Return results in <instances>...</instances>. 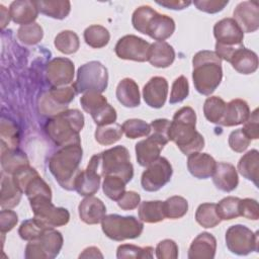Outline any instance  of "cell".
<instances>
[{"label": "cell", "mask_w": 259, "mask_h": 259, "mask_svg": "<svg viewBox=\"0 0 259 259\" xmlns=\"http://www.w3.org/2000/svg\"><path fill=\"white\" fill-rule=\"evenodd\" d=\"M163 202H164L165 217L168 219H172V220L180 219L183 215H185L188 210V202L182 196L174 195L167 198Z\"/></svg>", "instance_id": "7bdbcfd3"}, {"label": "cell", "mask_w": 259, "mask_h": 259, "mask_svg": "<svg viewBox=\"0 0 259 259\" xmlns=\"http://www.w3.org/2000/svg\"><path fill=\"white\" fill-rule=\"evenodd\" d=\"M85 42L94 49H100L105 47L109 39L110 34L109 31L102 25L93 24L88 26L83 33Z\"/></svg>", "instance_id": "8d00e7d4"}, {"label": "cell", "mask_w": 259, "mask_h": 259, "mask_svg": "<svg viewBox=\"0 0 259 259\" xmlns=\"http://www.w3.org/2000/svg\"><path fill=\"white\" fill-rule=\"evenodd\" d=\"M74 63L68 58H55L51 60L46 68L48 81L53 87L69 85L74 78Z\"/></svg>", "instance_id": "e0dca14e"}, {"label": "cell", "mask_w": 259, "mask_h": 259, "mask_svg": "<svg viewBox=\"0 0 259 259\" xmlns=\"http://www.w3.org/2000/svg\"><path fill=\"white\" fill-rule=\"evenodd\" d=\"M100 165V155L95 154L91 157L86 169L81 170L76 181L75 190L82 196L95 194L100 186L101 175L97 172Z\"/></svg>", "instance_id": "2e32d148"}, {"label": "cell", "mask_w": 259, "mask_h": 259, "mask_svg": "<svg viewBox=\"0 0 259 259\" xmlns=\"http://www.w3.org/2000/svg\"><path fill=\"white\" fill-rule=\"evenodd\" d=\"M155 12L156 10H154L151 6H148V5H143L138 7L132 15V24L134 28L144 34L146 26L150 18L154 15Z\"/></svg>", "instance_id": "681fc988"}, {"label": "cell", "mask_w": 259, "mask_h": 259, "mask_svg": "<svg viewBox=\"0 0 259 259\" xmlns=\"http://www.w3.org/2000/svg\"><path fill=\"white\" fill-rule=\"evenodd\" d=\"M77 94L73 85L52 87L38 99V111L49 118L56 116L68 109L69 104Z\"/></svg>", "instance_id": "ba28073f"}, {"label": "cell", "mask_w": 259, "mask_h": 259, "mask_svg": "<svg viewBox=\"0 0 259 259\" xmlns=\"http://www.w3.org/2000/svg\"><path fill=\"white\" fill-rule=\"evenodd\" d=\"M26 164H29L28 159L19 149L1 148V166L8 175H12L16 169Z\"/></svg>", "instance_id": "836d02e7"}, {"label": "cell", "mask_w": 259, "mask_h": 259, "mask_svg": "<svg viewBox=\"0 0 259 259\" xmlns=\"http://www.w3.org/2000/svg\"><path fill=\"white\" fill-rule=\"evenodd\" d=\"M169 139L157 133H150L147 139L136 144V157L138 163L147 167L160 157L163 148L168 144Z\"/></svg>", "instance_id": "9a60e30c"}, {"label": "cell", "mask_w": 259, "mask_h": 259, "mask_svg": "<svg viewBox=\"0 0 259 259\" xmlns=\"http://www.w3.org/2000/svg\"><path fill=\"white\" fill-rule=\"evenodd\" d=\"M175 30V22L174 20L165 14H160L157 11L150 18L145 33L149 35L151 38L157 41H164L169 38Z\"/></svg>", "instance_id": "44dd1931"}, {"label": "cell", "mask_w": 259, "mask_h": 259, "mask_svg": "<svg viewBox=\"0 0 259 259\" xmlns=\"http://www.w3.org/2000/svg\"><path fill=\"white\" fill-rule=\"evenodd\" d=\"M38 11L48 17L55 19H64L66 18L71 10L70 1L64 0H55V1H36Z\"/></svg>", "instance_id": "e575fe53"}, {"label": "cell", "mask_w": 259, "mask_h": 259, "mask_svg": "<svg viewBox=\"0 0 259 259\" xmlns=\"http://www.w3.org/2000/svg\"><path fill=\"white\" fill-rule=\"evenodd\" d=\"M36 1L17 0L13 1L9 6V14L13 22L26 25L34 22L38 15Z\"/></svg>", "instance_id": "4316f807"}, {"label": "cell", "mask_w": 259, "mask_h": 259, "mask_svg": "<svg viewBox=\"0 0 259 259\" xmlns=\"http://www.w3.org/2000/svg\"><path fill=\"white\" fill-rule=\"evenodd\" d=\"M54 45L61 53L65 55H71L78 51L80 47V40L74 31L63 30L55 37Z\"/></svg>", "instance_id": "f35d334b"}, {"label": "cell", "mask_w": 259, "mask_h": 259, "mask_svg": "<svg viewBox=\"0 0 259 259\" xmlns=\"http://www.w3.org/2000/svg\"><path fill=\"white\" fill-rule=\"evenodd\" d=\"M172 173L170 162L165 157H159L143 172L141 177L143 189L149 192L158 191L170 181Z\"/></svg>", "instance_id": "4fadbf2b"}, {"label": "cell", "mask_w": 259, "mask_h": 259, "mask_svg": "<svg viewBox=\"0 0 259 259\" xmlns=\"http://www.w3.org/2000/svg\"><path fill=\"white\" fill-rule=\"evenodd\" d=\"M226 102L219 96L207 97L203 104V113L205 118L211 123L219 124L224 112H225Z\"/></svg>", "instance_id": "ab89813d"}, {"label": "cell", "mask_w": 259, "mask_h": 259, "mask_svg": "<svg viewBox=\"0 0 259 259\" xmlns=\"http://www.w3.org/2000/svg\"><path fill=\"white\" fill-rule=\"evenodd\" d=\"M108 84L107 69L98 61L88 62L77 71V80L73 86L77 93H86L90 91L102 93L106 90Z\"/></svg>", "instance_id": "52a82bcc"}, {"label": "cell", "mask_w": 259, "mask_h": 259, "mask_svg": "<svg viewBox=\"0 0 259 259\" xmlns=\"http://www.w3.org/2000/svg\"><path fill=\"white\" fill-rule=\"evenodd\" d=\"M0 10H1V27L3 29L9 23V20L11 17L9 14V10H7L3 5H0Z\"/></svg>", "instance_id": "6125c7cd"}, {"label": "cell", "mask_w": 259, "mask_h": 259, "mask_svg": "<svg viewBox=\"0 0 259 259\" xmlns=\"http://www.w3.org/2000/svg\"><path fill=\"white\" fill-rule=\"evenodd\" d=\"M239 173L247 180L258 186L259 178V152L255 149L248 151L238 162Z\"/></svg>", "instance_id": "4dcf8cb0"}, {"label": "cell", "mask_w": 259, "mask_h": 259, "mask_svg": "<svg viewBox=\"0 0 259 259\" xmlns=\"http://www.w3.org/2000/svg\"><path fill=\"white\" fill-rule=\"evenodd\" d=\"M125 184L126 182L119 176L106 175L104 176L102 189L109 199L117 201L125 192Z\"/></svg>", "instance_id": "b9f144b4"}, {"label": "cell", "mask_w": 259, "mask_h": 259, "mask_svg": "<svg viewBox=\"0 0 259 259\" xmlns=\"http://www.w3.org/2000/svg\"><path fill=\"white\" fill-rule=\"evenodd\" d=\"M150 46L151 44L144 38L134 34H127L117 40L114 51L119 59L146 62L148 61Z\"/></svg>", "instance_id": "5bb4252c"}, {"label": "cell", "mask_w": 259, "mask_h": 259, "mask_svg": "<svg viewBox=\"0 0 259 259\" xmlns=\"http://www.w3.org/2000/svg\"><path fill=\"white\" fill-rule=\"evenodd\" d=\"M1 148L17 149L19 144L18 127L11 120L2 117L1 119Z\"/></svg>", "instance_id": "60d3db41"}, {"label": "cell", "mask_w": 259, "mask_h": 259, "mask_svg": "<svg viewBox=\"0 0 259 259\" xmlns=\"http://www.w3.org/2000/svg\"><path fill=\"white\" fill-rule=\"evenodd\" d=\"M156 3L160 6L166 7L172 10H182L188 7L191 2L190 1H183V0H167V1H156Z\"/></svg>", "instance_id": "91938a15"}, {"label": "cell", "mask_w": 259, "mask_h": 259, "mask_svg": "<svg viewBox=\"0 0 259 259\" xmlns=\"http://www.w3.org/2000/svg\"><path fill=\"white\" fill-rule=\"evenodd\" d=\"M101 229L107 238L120 242L140 237L144 230V224L134 215L123 217L112 213L103 218Z\"/></svg>", "instance_id": "8992f818"}, {"label": "cell", "mask_w": 259, "mask_h": 259, "mask_svg": "<svg viewBox=\"0 0 259 259\" xmlns=\"http://www.w3.org/2000/svg\"><path fill=\"white\" fill-rule=\"evenodd\" d=\"M234 20L243 32H254L259 28V6L255 1L240 2L233 12Z\"/></svg>", "instance_id": "ac0fdd59"}, {"label": "cell", "mask_w": 259, "mask_h": 259, "mask_svg": "<svg viewBox=\"0 0 259 259\" xmlns=\"http://www.w3.org/2000/svg\"><path fill=\"white\" fill-rule=\"evenodd\" d=\"M138 214L139 219L144 223H159L166 218L164 212V202L161 200L143 201L139 205Z\"/></svg>", "instance_id": "d6a6232c"}, {"label": "cell", "mask_w": 259, "mask_h": 259, "mask_svg": "<svg viewBox=\"0 0 259 259\" xmlns=\"http://www.w3.org/2000/svg\"><path fill=\"white\" fill-rule=\"evenodd\" d=\"M211 177L215 187L224 192H231L235 190L239 184L237 169L230 163H217Z\"/></svg>", "instance_id": "7402d4cb"}, {"label": "cell", "mask_w": 259, "mask_h": 259, "mask_svg": "<svg viewBox=\"0 0 259 259\" xmlns=\"http://www.w3.org/2000/svg\"><path fill=\"white\" fill-rule=\"evenodd\" d=\"M84 126V116L78 109L66 111L49 118L45 130L49 138L59 147L81 144L79 133Z\"/></svg>", "instance_id": "277c9868"}, {"label": "cell", "mask_w": 259, "mask_h": 259, "mask_svg": "<svg viewBox=\"0 0 259 259\" xmlns=\"http://www.w3.org/2000/svg\"><path fill=\"white\" fill-rule=\"evenodd\" d=\"M259 116H258V108L254 109L253 112L250 113L248 119L244 122L242 131L250 140H257L259 138Z\"/></svg>", "instance_id": "9f6ffc18"}, {"label": "cell", "mask_w": 259, "mask_h": 259, "mask_svg": "<svg viewBox=\"0 0 259 259\" xmlns=\"http://www.w3.org/2000/svg\"><path fill=\"white\" fill-rule=\"evenodd\" d=\"M195 221L201 227L206 229L218 226L222 220L218 213L217 204L210 202L199 204L195 211Z\"/></svg>", "instance_id": "d590c367"}, {"label": "cell", "mask_w": 259, "mask_h": 259, "mask_svg": "<svg viewBox=\"0 0 259 259\" xmlns=\"http://www.w3.org/2000/svg\"><path fill=\"white\" fill-rule=\"evenodd\" d=\"M34 218L50 228L61 227L68 224L69 211L64 207H57L52 202V196H38L29 200Z\"/></svg>", "instance_id": "7c38bea8"}, {"label": "cell", "mask_w": 259, "mask_h": 259, "mask_svg": "<svg viewBox=\"0 0 259 259\" xmlns=\"http://www.w3.org/2000/svg\"><path fill=\"white\" fill-rule=\"evenodd\" d=\"M226 245L230 252L245 256L258 251V232L253 233L244 225H234L226 232Z\"/></svg>", "instance_id": "8fae6325"}, {"label": "cell", "mask_w": 259, "mask_h": 259, "mask_svg": "<svg viewBox=\"0 0 259 259\" xmlns=\"http://www.w3.org/2000/svg\"><path fill=\"white\" fill-rule=\"evenodd\" d=\"M122 134L123 132H122L121 125H119L116 122H113V123L97 126L94 133V137L98 144L103 146H108L120 140V138L122 137Z\"/></svg>", "instance_id": "74e56055"}, {"label": "cell", "mask_w": 259, "mask_h": 259, "mask_svg": "<svg viewBox=\"0 0 259 259\" xmlns=\"http://www.w3.org/2000/svg\"><path fill=\"white\" fill-rule=\"evenodd\" d=\"M48 228L50 227L46 226L39 220L33 218L21 223L18 229V234L21 239L25 241H32L37 239Z\"/></svg>", "instance_id": "ee69618b"}, {"label": "cell", "mask_w": 259, "mask_h": 259, "mask_svg": "<svg viewBox=\"0 0 259 259\" xmlns=\"http://www.w3.org/2000/svg\"><path fill=\"white\" fill-rule=\"evenodd\" d=\"M81 144H73L55 152L49 160V169L60 186L66 190H75V181L81 172Z\"/></svg>", "instance_id": "7a4b0ae2"}, {"label": "cell", "mask_w": 259, "mask_h": 259, "mask_svg": "<svg viewBox=\"0 0 259 259\" xmlns=\"http://www.w3.org/2000/svg\"><path fill=\"white\" fill-rule=\"evenodd\" d=\"M213 35L217 42L226 46L243 44L244 32L233 18H223L213 26Z\"/></svg>", "instance_id": "ffe728a7"}, {"label": "cell", "mask_w": 259, "mask_h": 259, "mask_svg": "<svg viewBox=\"0 0 259 259\" xmlns=\"http://www.w3.org/2000/svg\"><path fill=\"white\" fill-rule=\"evenodd\" d=\"M155 253L158 259H176L178 257V246L175 241L165 239L158 243Z\"/></svg>", "instance_id": "816d5d0a"}, {"label": "cell", "mask_w": 259, "mask_h": 259, "mask_svg": "<svg viewBox=\"0 0 259 259\" xmlns=\"http://www.w3.org/2000/svg\"><path fill=\"white\" fill-rule=\"evenodd\" d=\"M196 113L190 106L178 109L171 121L169 141L176 144L184 155L200 152L204 147L203 137L196 131Z\"/></svg>", "instance_id": "6da1fadb"}, {"label": "cell", "mask_w": 259, "mask_h": 259, "mask_svg": "<svg viewBox=\"0 0 259 259\" xmlns=\"http://www.w3.org/2000/svg\"><path fill=\"white\" fill-rule=\"evenodd\" d=\"M100 175H116L128 183L134 177L128 150L123 146H115L100 154Z\"/></svg>", "instance_id": "5b68a950"}, {"label": "cell", "mask_w": 259, "mask_h": 259, "mask_svg": "<svg viewBox=\"0 0 259 259\" xmlns=\"http://www.w3.org/2000/svg\"><path fill=\"white\" fill-rule=\"evenodd\" d=\"M122 132L128 139H138L141 137H147L151 133L150 124L143 119L131 118L126 119L121 125Z\"/></svg>", "instance_id": "7dc6e473"}, {"label": "cell", "mask_w": 259, "mask_h": 259, "mask_svg": "<svg viewBox=\"0 0 259 259\" xmlns=\"http://www.w3.org/2000/svg\"><path fill=\"white\" fill-rule=\"evenodd\" d=\"M168 95V82L164 77H152L143 88V97L147 105L152 108H161Z\"/></svg>", "instance_id": "d6986e66"}, {"label": "cell", "mask_w": 259, "mask_h": 259, "mask_svg": "<svg viewBox=\"0 0 259 259\" xmlns=\"http://www.w3.org/2000/svg\"><path fill=\"white\" fill-rule=\"evenodd\" d=\"M232 67L240 74L249 75L254 73L258 68V57L256 53L244 47H240L233 54L230 62Z\"/></svg>", "instance_id": "f1b7e54d"}, {"label": "cell", "mask_w": 259, "mask_h": 259, "mask_svg": "<svg viewBox=\"0 0 259 259\" xmlns=\"http://www.w3.org/2000/svg\"><path fill=\"white\" fill-rule=\"evenodd\" d=\"M117 205L123 210H132L138 207L141 202V196L136 191H125L116 201Z\"/></svg>", "instance_id": "680465c9"}, {"label": "cell", "mask_w": 259, "mask_h": 259, "mask_svg": "<svg viewBox=\"0 0 259 259\" xmlns=\"http://www.w3.org/2000/svg\"><path fill=\"white\" fill-rule=\"evenodd\" d=\"M230 148L237 152V153H243L250 145L251 140L245 135V133L242 131V128L233 131L228 140Z\"/></svg>", "instance_id": "f5cc1de1"}, {"label": "cell", "mask_w": 259, "mask_h": 259, "mask_svg": "<svg viewBox=\"0 0 259 259\" xmlns=\"http://www.w3.org/2000/svg\"><path fill=\"white\" fill-rule=\"evenodd\" d=\"M240 200L241 199L239 197L235 196H227L220 200V202L217 204V210L221 220L230 221L240 217Z\"/></svg>", "instance_id": "f6af8a7d"}, {"label": "cell", "mask_w": 259, "mask_h": 259, "mask_svg": "<svg viewBox=\"0 0 259 259\" xmlns=\"http://www.w3.org/2000/svg\"><path fill=\"white\" fill-rule=\"evenodd\" d=\"M115 95L118 102L124 107L134 108L139 106L141 103L139 86L136 81L131 78H124L119 81Z\"/></svg>", "instance_id": "f546056e"}, {"label": "cell", "mask_w": 259, "mask_h": 259, "mask_svg": "<svg viewBox=\"0 0 259 259\" xmlns=\"http://www.w3.org/2000/svg\"><path fill=\"white\" fill-rule=\"evenodd\" d=\"M192 79L196 91L206 96L213 93L223 79L222 60L212 51H199L192 59Z\"/></svg>", "instance_id": "3957f363"}, {"label": "cell", "mask_w": 259, "mask_h": 259, "mask_svg": "<svg viewBox=\"0 0 259 259\" xmlns=\"http://www.w3.org/2000/svg\"><path fill=\"white\" fill-rule=\"evenodd\" d=\"M18 217L15 211L10 210L9 208H2L0 211V230L1 234L11 231L17 224Z\"/></svg>", "instance_id": "6f0895ef"}, {"label": "cell", "mask_w": 259, "mask_h": 259, "mask_svg": "<svg viewBox=\"0 0 259 259\" xmlns=\"http://www.w3.org/2000/svg\"><path fill=\"white\" fill-rule=\"evenodd\" d=\"M228 0H195L193 2L198 10L210 14L222 11L228 5Z\"/></svg>", "instance_id": "11a10c76"}, {"label": "cell", "mask_w": 259, "mask_h": 259, "mask_svg": "<svg viewBox=\"0 0 259 259\" xmlns=\"http://www.w3.org/2000/svg\"><path fill=\"white\" fill-rule=\"evenodd\" d=\"M250 115L248 103L243 99H233L226 103L224 115L220 121V125L234 126L244 123Z\"/></svg>", "instance_id": "484cf974"}, {"label": "cell", "mask_w": 259, "mask_h": 259, "mask_svg": "<svg viewBox=\"0 0 259 259\" xmlns=\"http://www.w3.org/2000/svg\"><path fill=\"white\" fill-rule=\"evenodd\" d=\"M217 251V240L207 232L200 233L191 242L188 250L189 259H212Z\"/></svg>", "instance_id": "d4e9b609"}, {"label": "cell", "mask_w": 259, "mask_h": 259, "mask_svg": "<svg viewBox=\"0 0 259 259\" xmlns=\"http://www.w3.org/2000/svg\"><path fill=\"white\" fill-rule=\"evenodd\" d=\"M44 36V31L41 26L36 23L32 22L30 24L21 25L17 30V37L18 39L28 46L35 45L41 40Z\"/></svg>", "instance_id": "bcb514c9"}, {"label": "cell", "mask_w": 259, "mask_h": 259, "mask_svg": "<svg viewBox=\"0 0 259 259\" xmlns=\"http://www.w3.org/2000/svg\"><path fill=\"white\" fill-rule=\"evenodd\" d=\"M154 249L150 246L139 247L132 244H122L117 247L116 257L118 259L122 258H152Z\"/></svg>", "instance_id": "c3c4849f"}, {"label": "cell", "mask_w": 259, "mask_h": 259, "mask_svg": "<svg viewBox=\"0 0 259 259\" xmlns=\"http://www.w3.org/2000/svg\"><path fill=\"white\" fill-rule=\"evenodd\" d=\"M79 258H103V255L97 247L91 246L84 249L79 255Z\"/></svg>", "instance_id": "94428289"}, {"label": "cell", "mask_w": 259, "mask_h": 259, "mask_svg": "<svg viewBox=\"0 0 259 259\" xmlns=\"http://www.w3.org/2000/svg\"><path fill=\"white\" fill-rule=\"evenodd\" d=\"M79 217L87 225L101 223L106 213V206L103 201L93 195L86 196L78 206Z\"/></svg>", "instance_id": "603a6c76"}, {"label": "cell", "mask_w": 259, "mask_h": 259, "mask_svg": "<svg viewBox=\"0 0 259 259\" xmlns=\"http://www.w3.org/2000/svg\"><path fill=\"white\" fill-rule=\"evenodd\" d=\"M63 247V236L54 228H48L37 239L28 241L25 247L27 259H53Z\"/></svg>", "instance_id": "9c48e42d"}, {"label": "cell", "mask_w": 259, "mask_h": 259, "mask_svg": "<svg viewBox=\"0 0 259 259\" xmlns=\"http://www.w3.org/2000/svg\"><path fill=\"white\" fill-rule=\"evenodd\" d=\"M80 103L83 110L92 116L97 126L113 123L117 118L116 110L101 93L86 92L81 96Z\"/></svg>", "instance_id": "30bf717a"}, {"label": "cell", "mask_w": 259, "mask_h": 259, "mask_svg": "<svg viewBox=\"0 0 259 259\" xmlns=\"http://www.w3.org/2000/svg\"><path fill=\"white\" fill-rule=\"evenodd\" d=\"M175 52L171 45L166 41L151 44L148 54V62L156 68H167L173 64Z\"/></svg>", "instance_id": "83f0119b"}, {"label": "cell", "mask_w": 259, "mask_h": 259, "mask_svg": "<svg viewBox=\"0 0 259 259\" xmlns=\"http://www.w3.org/2000/svg\"><path fill=\"white\" fill-rule=\"evenodd\" d=\"M188 94H189L188 80L183 75H181L178 78H176L172 84L169 102L171 104L180 103L188 96Z\"/></svg>", "instance_id": "f907efd6"}, {"label": "cell", "mask_w": 259, "mask_h": 259, "mask_svg": "<svg viewBox=\"0 0 259 259\" xmlns=\"http://www.w3.org/2000/svg\"><path fill=\"white\" fill-rule=\"evenodd\" d=\"M215 160L207 153L196 152L188 155L187 168L190 174L195 178H209L215 169Z\"/></svg>", "instance_id": "cb8c5ba5"}, {"label": "cell", "mask_w": 259, "mask_h": 259, "mask_svg": "<svg viewBox=\"0 0 259 259\" xmlns=\"http://www.w3.org/2000/svg\"><path fill=\"white\" fill-rule=\"evenodd\" d=\"M22 191L14 183L12 176L2 174L0 205L2 208H12L18 205L21 199Z\"/></svg>", "instance_id": "1f68e13d"}, {"label": "cell", "mask_w": 259, "mask_h": 259, "mask_svg": "<svg viewBox=\"0 0 259 259\" xmlns=\"http://www.w3.org/2000/svg\"><path fill=\"white\" fill-rule=\"evenodd\" d=\"M240 217L246 218L248 220L257 221L259 219L258 202L253 198H244L240 200L239 204Z\"/></svg>", "instance_id": "db71d44e"}]
</instances>
